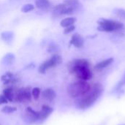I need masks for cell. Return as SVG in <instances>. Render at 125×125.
Returning <instances> with one entry per match:
<instances>
[{
    "label": "cell",
    "mask_w": 125,
    "mask_h": 125,
    "mask_svg": "<svg viewBox=\"0 0 125 125\" xmlns=\"http://www.w3.org/2000/svg\"><path fill=\"white\" fill-rule=\"evenodd\" d=\"M125 85V75H123L122 78L121 79V81L118 83L117 86H116V89L117 90H120Z\"/></svg>",
    "instance_id": "cell-25"
},
{
    "label": "cell",
    "mask_w": 125,
    "mask_h": 125,
    "mask_svg": "<svg viewBox=\"0 0 125 125\" xmlns=\"http://www.w3.org/2000/svg\"><path fill=\"white\" fill-rule=\"evenodd\" d=\"M36 7L40 10H46L51 7V4L48 0H37L35 2Z\"/></svg>",
    "instance_id": "cell-16"
},
{
    "label": "cell",
    "mask_w": 125,
    "mask_h": 125,
    "mask_svg": "<svg viewBox=\"0 0 125 125\" xmlns=\"http://www.w3.org/2000/svg\"><path fill=\"white\" fill-rule=\"evenodd\" d=\"M70 43V45H73L75 48H82L83 46L84 40L81 34L75 33L72 36Z\"/></svg>",
    "instance_id": "cell-9"
},
{
    "label": "cell",
    "mask_w": 125,
    "mask_h": 125,
    "mask_svg": "<svg viewBox=\"0 0 125 125\" xmlns=\"http://www.w3.org/2000/svg\"><path fill=\"white\" fill-rule=\"evenodd\" d=\"M1 37L6 43L10 44L12 42V41L13 40L14 34L11 31H5L1 34Z\"/></svg>",
    "instance_id": "cell-15"
},
{
    "label": "cell",
    "mask_w": 125,
    "mask_h": 125,
    "mask_svg": "<svg viewBox=\"0 0 125 125\" xmlns=\"http://www.w3.org/2000/svg\"><path fill=\"white\" fill-rule=\"evenodd\" d=\"M64 4L73 9L74 12L80 10L83 6L79 0H64Z\"/></svg>",
    "instance_id": "cell-11"
},
{
    "label": "cell",
    "mask_w": 125,
    "mask_h": 125,
    "mask_svg": "<svg viewBox=\"0 0 125 125\" xmlns=\"http://www.w3.org/2000/svg\"><path fill=\"white\" fill-rule=\"evenodd\" d=\"M76 18H73V17H70V18H66L64 19H63L61 22H60V25L62 27L66 28L70 26L74 25V23L76 22Z\"/></svg>",
    "instance_id": "cell-17"
},
{
    "label": "cell",
    "mask_w": 125,
    "mask_h": 125,
    "mask_svg": "<svg viewBox=\"0 0 125 125\" xmlns=\"http://www.w3.org/2000/svg\"><path fill=\"white\" fill-rule=\"evenodd\" d=\"M34 9V6L31 4H24L21 8V12H29Z\"/></svg>",
    "instance_id": "cell-21"
},
{
    "label": "cell",
    "mask_w": 125,
    "mask_h": 125,
    "mask_svg": "<svg viewBox=\"0 0 125 125\" xmlns=\"http://www.w3.org/2000/svg\"><path fill=\"white\" fill-rule=\"evenodd\" d=\"M40 93H41V91H40V89L38 88V87H35L32 89L31 91V95L33 96V97L35 99V100H37L40 95Z\"/></svg>",
    "instance_id": "cell-24"
},
{
    "label": "cell",
    "mask_w": 125,
    "mask_h": 125,
    "mask_svg": "<svg viewBox=\"0 0 125 125\" xmlns=\"http://www.w3.org/2000/svg\"><path fill=\"white\" fill-rule=\"evenodd\" d=\"M15 56L12 53H8L6 55L4 56V57L1 59V64L4 65H11L15 62Z\"/></svg>",
    "instance_id": "cell-14"
},
{
    "label": "cell",
    "mask_w": 125,
    "mask_h": 125,
    "mask_svg": "<svg viewBox=\"0 0 125 125\" xmlns=\"http://www.w3.org/2000/svg\"><path fill=\"white\" fill-rule=\"evenodd\" d=\"M103 93V86L100 83H96L90 90L82 96L76 103V107L81 110H86L92 107Z\"/></svg>",
    "instance_id": "cell-2"
},
{
    "label": "cell",
    "mask_w": 125,
    "mask_h": 125,
    "mask_svg": "<svg viewBox=\"0 0 125 125\" xmlns=\"http://www.w3.org/2000/svg\"><path fill=\"white\" fill-rule=\"evenodd\" d=\"M31 93L29 87L19 89L15 96V101L18 103H27L31 100Z\"/></svg>",
    "instance_id": "cell-7"
},
{
    "label": "cell",
    "mask_w": 125,
    "mask_h": 125,
    "mask_svg": "<svg viewBox=\"0 0 125 125\" xmlns=\"http://www.w3.org/2000/svg\"><path fill=\"white\" fill-rule=\"evenodd\" d=\"M75 29V26L74 25H72V26H68V27H66V28H64V34H70V33L73 32Z\"/></svg>",
    "instance_id": "cell-26"
},
{
    "label": "cell",
    "mask_w": 125,
    "mask_h": 125,
    "mask_svg": "<svg viewBox=\"0 0 125 125\" xmlns=\"http://www.w3.org/2000/svg\"><path fill=\"white\" fill-rule=\"evenodd\" d=\"M53 111V108L48 105H42V109L39 111V121H44Z\"/></svg>",
    "instance_id": "cell-10"
},
{
    "label": "cell",
    "mask_w": 125,
    "mask_h": 125,
    "mask_svg": "<svg viewBox=\"0 0 125 125\" xmlns=\"http://www.w3.org/2000/svg\"><path fill=\"white\" fill-rule=\"evenodd\" d=\"M42 97L46 100L51 102V101H53L56 98V92H55V91L53 89L49 88V89H45V90L43 91V92H42Z\"/></svg>",
    "instance_id": "cell-13"
},
{
    "label": "cell",
    "mask_w": 125,
    "mask_h": 125,
    "mask_svg": "<svg viewBox=\"0 0 125 125\" xmlns=\"http://www.w3.org/2000/svg\"><path fill=\"white\" fill-rule=\"evenodd\" d=\"M59 51V46L55 45V44H53V43H51L48 46V52L49 53H57Z\"/></svg>",
    "instance_id": "cell-20"
},
{
    "label": "cell",
    "mask_w": 125,
    "mask_h": 125,
    "mask_svg": "<svg viewBox=\"0 0 125 125\" xmlns=\"http://www.w3.org/2000/svg\"><path fill=\"white\" fill-rule=\"evenodd\" d=\"M8 100L6 99V97L3 94H0V105L2 104H6L7 103Z\"/></svg>",
    "instance_id": "cell-27"
},
{
    "label": "cell",
    "mask_w": 125,
    "mask_h": 125,
    "mask_svg": "<svg viewBox=\"0 0 125 125\" xmlns=\"http://www.w3.org/2000/svg\"><path fill=\"white\" fill-rule=\"evenodd\" d=\"M74 12L73 10L67 6L65 4H60L53 8L52 14L54 17H59L64 15H70Z\"/></svg>",
    "instance_id": "cell-6"
},
{
    "label": "cell",
    "mask_w": 125,
    "mask_h": 125,
    "mask_svg": "<svg viewBox=\"0 0 125 125\" xmlns=\"http://www.w3.org/2000/svg\"><path fill=\"white\" fill-rule=\"evenodd\" d=\"M26 121H28L30 124L39 121V112L35 111L30 107H28L26 109Z\"/></svg>",
    "instance_id": "cell-8"
},
{
    "label": "cell",
    "mask_w": 125,
    "mask_h": 125,
    "mask_svg": "<svg viewBox=\"0 0 125 125\" xmlns=\"http://www.w3.org/2000/svg\"></svg>",
    "instance_id": "cell-28"
},
{
    "label": "cell",
    "mask_w": 125,
    "mask_h": 125,
    "mask_svg": "<svg viewBox=\"0 0 125 125\" xmlns=\"http://www.w3.org/2000/svg\"><path fill=\"white\" fill-rule=\"evenodd\" d=\"M91 89V86L85 81L79 80L70 83L67 87V93L72 98L82 97Z\"/></svg>",
    "instance_id": "cell-3"
},
{
    "label": "cell",
    "mask_w": 125,
    "mask_h": 125,
    "mask_svg": "<svg viewBox=\"0 0 125 125\" xmlns=\"http://www.w3.org/2000/svg\"><path fill=\"white\" fill-rule=\"evenodd\" d=\"M62 62V58L59 54H53L49 59L44 62L39 67V73L42 74H45L46 71L51 68L55 67L57 65H59Z\"/></svg>",
    "instance_id": "cell-5"
},
{
    "label": "cell",
    "mask_w": 125,
    "mask_h": 125,
    "mask_svg": "<svg viewBox=\"0 0 125 125\" xmlns=\"http://www.w3.org/2000/svg\"><path fill=\"white\" fill-rule=\"evenodd\" d=\"M89 66L90 64L88 60L78 59L69 63L68 70L70 73L74 74L79 80L86 81L92 78V72Z\"/></svg>",
    "instance_id": "cell-1"
},
{
    "label": "cell",
    "mask_w": 125,
    "mask_h": 125,
    "mask_svg": "<svg viewBox=\"0 0 125 125\" xmlns=\"http://www.w3.org/2000/svg\"><path fill=\"white\" fill-rule=\"evenodd\" d=\"M114 12L119 17L123 18L125 20V10L124 9H120V8H116L114 10Z\"/></svg>",
    "instance_id": "cell-23"
},
{
    "label": "cell",
    "mask_w": 125,
    "mask_h": 125,
    "mask_svg": "<svg viewBox=\"0 0 125 125\" xmlns=\"http://www.w3.org/2000/svg\"><path fill=\"white\" fill-rule=\"evenodd\" d=\"M113 62H114V59L113 58H109V59H107L105 60H103V61L99 62L98 64H97L95 65L94 68L97 71H101V70H104L105 68H106L107 67H108Z\"/></svg>",
    "instance_id": "cell-12"
},
{
    "label": "cell",
    "mask_w": 125,
    "mask_h": 125,
    "mask_svg": "<svg viewBox=\"0 0 125 125\" xmlns=\"http://www.w3.org/2000/svg\"><path fill=\"white\" fill-rule=\"evenodd\" d=\"M17 111V108L11 106H5L1 109V112L4 114H12Z\"/></svg>",
    "instance_id": "cell-22"
},
{
    "label": "cell",
    "mask_w": 125,
    "mask_h": 125,
    "mask_svg": "<svg viewBox=\"0 0 125 125\" xmlns=\"http://www.w3.org/2000/svg\"><path fill=\"white\" fill-rule=\"evenodd\" d=\"M3 95L6 97V99L9 102H12L13 100V94L12 89L11 88H6L3 91Z\"/></svg>",
    "instance_id": "cell-19"
},
{
    "label": "cell",
    "mask_w": 125,
    "mask_h": 125,
    "mask_svg": "<svg viewBox=\"0 0 125 125\" xmlns=\"http://www.w3.org/2000/svg\"><path fill=\"white\" fill-rule=\"evenodd\" d=\"M1 81L4 83V84H8V83H12L14 81V76H13V74L10 73V72H7L5 74H4L1 78Z\"/></svg>",
    "instance_id": "cell-18"
},
{
    "label": "cell",
    "mask_w": 125,
    "mask_h": 125,
    "mask_svg": "<svg viewBox=\"0 0 125 125\" xmlns=\"http://www.w3.org/2000/svg\"><path fill=\"white\" fill-rule=\"evenodd\" d=\"M98 27L97 30L100 31H105V32H112L117 30L121 29L124 25L120 21H114V20H108L105 18H100L97 21Z\"/></svg>",
    "instance_id": "cell-4"
}]
</instances>
